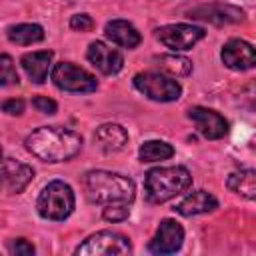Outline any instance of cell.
Returning a JSON list of instances; mask_svg holds the SVG:
<instances>
[{
    "label": "cell",
    "mask_w": 256,
    "mask_h": 256,
    "mask_svg": "<svg viewBox=\"0 0 256 256\" xmlns=\"http://www.w3.org/2000/svg\"><path fill=\"white\" fill-rule=\"evenodd\" d=\"M26 148L42 162H66L82 148V136L60 126H42L26 136Z\"/></svg>",
    "instance_id": "1"
},
{
    "label": "cell",
    "mask_w": 256,
    "mask_h": 256,
    "mask_svg": "<svg viewBox=\"0 0 256 256\" xmlns=\"http://www.w3.org/2000/svg\"><path fill=\"white\" fill-rule=\"evenodd\" d=\"M84 188L88 200L102 206H112V204L130 206L136 196V186L132 178L108 170H90L84 176Z\"/></svg>",
    "instance_id": "2"
},
{
    "label": "cell",
    "mask_w": 256,
    "mask_h": 256,
    "mask_svg": "<svg viewBox=\"0 0 256 256\" xmlns=\"http://www.w3.org/2000/svg\"><path fill=\"white\" fill-rule=\"evenodd\" d=\"M192 184V176L184 166H158L146 172L144 190L146 200L152 204L168 202L170 198L182 194Z\"/></svg>",
    "instance_id": "3"
},
{
    "label": "cell",
    "mask_w": 256,
    "mask_h": 256,
    "mask_svg": "<svg viewBox=\"0 0 256 256\" xmlns=\"http://www.w3.org/2000/svg\"><path fill=\"white\" fill-rule=\"evenodd\" d=\"M74 206H76L74 192H72L70 184H66L64 180L48 182L36 200L38 214L44 220H54V222L66 220L74 212Z\"/></svg>",
    "instance_id": "4"
},
{
    "label": "cell",
    "mask_w": 256,
    "mask_h": 256,
    "mask_svg": "<svg viewBox=\"0 0 256 256\" xmlns=\"http://www.w3.org/2000/svg\"><path fill=\"white\" fill-rule=\"evenodd\" d=\"M132 244L130 240L114 230H100L92 236H88L74 254L78 256H112V254H130Z\"/></svg>",
    "instance_id": "5"
},
{
    "label": "cell",
    "mask_w": 256,
    "mask_h": 256,
    "mask_svg": "<svg viewBox=\"0 0 256 256\" xmlns=\"http://www.w3.org/2000/svg\"><path fill=\"white\" fill-rule=\"evenodd\" d=\"M134 88L154 102H174L182 94V86L158 72H138L134 76Z\"/></svg>",
    "instance_id": "6"
},
{
    "label": "cell",
    "mask_w": 256,
    "mask_h": 256,
    "mask_svg": "<svg viewBox=\"0 0 256 256\" xmlns=\"http://www.w3.org/2000/svg\"><path fill=\"white\" fill-rule=\"evenodd\" d=\"M50 78L56 88L64 92H94L98 88V80L84 68L72 62H58L52 66Z\"/></svg>",
    "instance_id": "7"
},
{
    "label": "cell",
    "mask_w": 256,
    "mask_h": 256,
    "mask_svg": "<svg viewBox=\"0 0 256 256\" xmlns=\"http://www.w3.org/2000/svg\"><path fill=\"white\" fill-rule=\"evenodd\" d=\"M206 36V30L194 24H166L156 30V38L170 50H190Z\"/></svg>",
    "instance_id": "8"
},
{
    "label": "cell",
    "mask_w": 256,
    "mask_h": 256,
    "mask_svg": "<svg viewBox=\"0 0 256 256\" xmlns=\"http://www.w3.org/2000/svg\"><path fill=\"white\" fill-rule=\"evenodd\" d=\"M188 18L192 20H202V22H210L216 26L222 24H238L244 20V10L232 4H224V2H212V4H200L194 6L192 10L186 12Z\"/></svg>",
    "instance_id": "9"
},
{
    "label": "cell",
    "mask_w": 256,
    "mask_h": 256,
    "mask_svg": "<svg viewBox=\"0 0 256 256\" xmlns=\"http://www.w3.org/2000/svg\"><path fill=\"white\" fill-rule=\"evenodd\" d=\"M182 242H184V228L176 220L164 218L156 234L148 242V250L152 254H174L176 250H180Z\"/></svg>",
    "instance_id": "10"
},
{
    "label": "cell",
    "mask_w": 256,
    "mask_h": 256,
    "mask_svg": "<svg viewBox=\"0 0 256 256\" xmlns=\"http://www.w3.org/2000/svg\"><path fill=\"white\" fill-rule=\"evenodd\" d=\"M32 178H34L32 166L18 160H6L0 166V192L20 194L32 182Z\"/></svg>",
    "instance_id": "11"
},
{
    "label": "cell",
    "mask_w": 256,
    "mask_h": 256,
    "mask_svg": "<svg viewBox=\"0 0 256 256\" xmlns=\"http://www.w3.org/2000/svg\"><path fill=\"white\" fill-rule=\"evenodd\" d=\"M188 118L196 124V130L208 140H218L228 132V120L212 108L194 106L188 110Z\"/></svg>",
    "instance_id": "12"
},
{
    "label": "cell",
    "mask_w": 256,
    "mask_h": 256,
    "mask_svg": "<svg viewBox=\"0 0 256 256\" xmlns=\"http://www.w3.org/2000/svg\"><path fill=\"white\" fill-rule=\"evenodd\" d=\"M220 58H222L224 66H228L230 70H236V72L250 70V68H254V64H256L254 46H252L250 42H246V40H240V38L228 40V42L222 46Z\"/></svg>",
    "instance_id": "13"
},
{
    "label": "cell",
    "mask_w": 256,
    "mask_h": 256,
    "mask_svg": "<svg viewBox=\"0 0 256 256\" xmlns=\"http://www.w3.org/2000/svg\"><path fill=\"white\" fill-rule=\"evenodd\" d=\"M86 58H88V62H90L94 68H98V70H100L102 74H106V76L118 74V72L122 70V66H124V56H122V52H118L116 48H110L108 44H104V42H100V40H96V42H92V44L88 46Z\"/></svg>",
    "instance_id": "14"
},
{
    "label": "cell",
    "mask_w": 256,
    "mask_h": 256,
    "mask_svg": "<svg viewBox=\"0 0 256 256\" xmlns=\"http://www.w3.org/2000/svg\"><path fill=\"white\" fill-rule=\"evenodd\" d=\"M94 142L98 144V148L106 154H114L124 150V146L128 144V132L114 122H106L100 124L94 132Z\"/></svg>",
    "instance_id": "15"
},
{
    "label": "cell",
    "mask_w": 256,
    "mask_h": 256,
    "mask_svg": "<svg viewBox=\"0 0 256 256\" xmlns=\"http://www.w3.org/2000/svg\"><path fill=\"white\" fill-rule=\"evenodd\" d=\"M218 208V200L206 192V190H194L190 192L186 198H182L176 206H174V212H178L180 216H196V214H206V212H212Z\"/></svg>",
    "instance_id": "16"
},
{
    "label": "cell",
    "mask_w": 256,
    "mask_h": 256,
    "mask_svg": "<svg viewBox=\"0 0 256 256\" xmlns=\"http://www.w3.org/2000/svg\"><path fill=\"white\" fill-rule=\"evenodd\" d=\"M54 52L52 50H38V52H26L20 58V64L26 72V76L30 78V82L34 84H42L48 76L50 64H52Z\"/></svg>",
    "instance_id": "17"
},
{
    "label": "cell",
    "mask_w": 256,
    "mask_h": 256,
    "mask_svg": "<svg viewBox=\"0 0 256 256\" xmlns=\"http://www.w3.org/2000/svg\"><path fill=\"white\" fill-rule=\"evenodd\" d=\"M104 34L108 40H112L114 44L122 46V48H136L142 42L140 32L128 22V20H110L104 26Z\"/></svg>",
    "instance_id": "18"
},
{
    "label": "cell",
    "mask_w": 256,
    "mask_h": 256,
    "mask_svg": "<svg viewBox=\"0 0 256 256\" xmlns=\"http://www.w3.org/2000/svg\"><path fill=\"white\" fill-rule=\"evenodd\" d=\"M6 36L12 44L18 46H28V44H36L44 40V28L40 24H32V22H24V24H16L10 26L6 30Z\"/></svg>",
    "instance_id": "19"
},
{
    "label": "cell",
    "mask_w": 256,
    "mask_h": 256,
    "mask_svg": "<svg viewBox=\"0 0 256 256\" xmlns=\"http://www.w3.org/2000/svg\"><path fill=\"white\" fill-rule=\"evenodd\" d=\"M226 186L230 192L240 194L248 200L256 198V172L254 170H240V172H232L226 180Z\"/></svg>",
    "instance_id": "20"
},
{
    "label": "cell",
    "mask_w": 256,
    "mask_h": 256,
    "mask_svg": "<svg viewBox=\"0 0 256 256\" xmlns=\"http://www.w3.org/2000/svg\"><path fill=\"white\" fill-rule=\"evenodd\" d=\"M154 62L156 66L174 76V78H184L192 72V62L186 58V56H178V54H160V56H154Z\"/></svg>",
    "instance_id": "21"
},
{
    "label": "cell",
    "mask_w": 256,
    "mask_h": 256,
    "mask_svg": "<svg viewBox=\"0 0 256 256\" xmlns=\"http://www.w3.org/2000/svg\"><path fill=\"white\" fill-rule=\"evenodd\" d=\"M172 156H174V146L164 140H146L138 148L140 162H158V160H168Z\"/></svg>",
    "instance_id": "22"
},
{
    "label": "cell",
    "mask_w": 256,
    "mask_h": 256,
    "mask_svg": "<svg viewBox=\"0 0 256 256\" xmlns=\"http://www.w3.org/2000/svg\"><path fill=\"white\" fill-rule=\"evenodd\" d=\"M20 82V76L16 72L14 60L8 54H0V88L4 86H16Z\"/></svg>",
    "instance_id": "23"
},
{
    "label": "cell",
    "mask_w": 256,
    "mask_h": 256,
    "mask_svg": "<svg viewBox=\"0 0 256 256\" xmlns=\"http://www.w3.org/2000/svg\"><path fill=\"white\" fill-rule=\"evenodd\" d=\"M130 216V208L124 204H112V206H104L102 210V218L108 222H122Z\"/></svg>",
    "instance_id": "24"
},
{
    "label": "cell",
    "mask_w": 256,
    "mask_h": 256,
    "mask_svg": "<svg viewBox=\"0 0 256 256\" xmlns=\"http://www.w3.org/2000/svg\"><path fill=\"white\" fill-rule=\"evenodd\" d=\"M70 28L76 32H90L94 28V20L90 14H74L70 18Z\"/></svg>",
    "instance_id": "25"
},
{
    "label": "cell",
    "mask_w": 256,
    "mask_h": 256,
    "mask_svg": "<svg viewBox=\"0 0 256 256\" xmlns=\"http://www.w3.org/2000/svg\"><path fill=\"white\" fill-rule=\"evenodd\" d=\"M32 106L42 114H56V110H58V104L48 96H34Z\"/></svg>",
    "instance_id": "26"
},
{
    "label": "cell",
    "mask_w": 256,
    "mask_h": 256,
    "mask_svg": "<svg viewBox=\"0 0 256 256\" xmlns=\"http://www.w3.org/2000/svg\"><path fill=\"white\" fill-rule=\"evenodd\" d=\"M8 252L16 254V256H30V254H34V246L24 238H16L8 244Z\"/></svg>",
    "instance_id": "27"
},
{
    "label": "cell",
    "mask_w": 256,
    "mask_h": 256,
    "mask_svg": "<svg viewBox=\"0 0 256 256\" xmlns=\"http://www.w3.org/2000/svg\"><path fill=\"white\" fill-rule=\"evenodd\" d=\"M24 108H26V104H24L22 98H10V100H4L0 104V110L10 114V116H20L24 112Z\"/></svg>",
    "instance_id": "28"
},
{
    "label": "cell",
    "mask_w": 256,
    "mask_h": 256,
    "mask_svg": "<svg viewBox=\"0 0 256 256\" xmlns=\"http://www.w3.org/2000/svg\"><path fill=\"white\" fill-rule=\"evenodd\" d=\"M0 162H2V148H0Z\"/></svg>",
    "instance_id": "29"
}]
</instances>
